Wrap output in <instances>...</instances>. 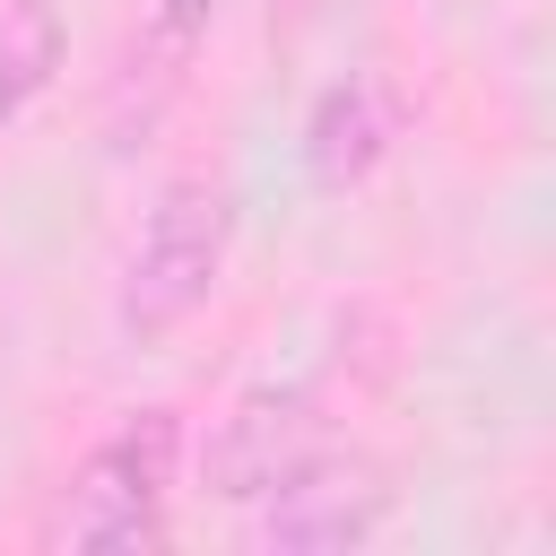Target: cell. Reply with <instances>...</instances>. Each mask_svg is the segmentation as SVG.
I'll return each instance as SVG.
<instances>
[{
	"label": "cell",
	"mask_w": 556,
	"mask_h": 556,
	"mask_svg": "<svg viewBox=\"0 0 556 556\" xmlns=\"http://www.w3.org/2000/svg\"><path fill=\"white\" fill-rule=\"evenodd\" d=\"M182 478V417L174 408H130L113 434L87 443V460L70 469L43 539L52 547H87V556H139L165 539V495Z\"/></svg>",
	"instance_id": "cell-1"
},
{
	"label": "cell",
	"mask_w": 556,
	"mask_h": 556,
	"mask_svg": "<svg viewBox=\"0 0 556 556\" xmlns=\"http://www.w3.org/2000/svg\"><path fill=\"white\" fill-rule=\"evenodd\" d=\"M226 243H235V200L226 182L208 174H174L156 200H148V226L122 261V339L156 348L174 339L208 295H217V269H226Z\"/></svg>",
	"instance_id": "cell-2"
},
{
	"label": "cell",
	"mask_w": 556,
	"mask_h": 556,
	"mask_svg": "<svg viewBox=\"0 0 556 556\" xmlns=\"http://www.w3.org/2000/svg\"><path fill=\"white\" fill-rule=\"evenodd\" d=\"M243 513H252L243 539H252L261 556H348V547H365V539L382 530L391 478H382V460L321 443V452L295 460L269 495H252Z\"/></svg>",
	"instance_id": "cell-3"
},
{
	"label": "cell",
	"mask_w": 556,
	"mask_h": 556,
	"mask_svg": "<svg viewBox=\"0 0 556 556\" xmlns=\"http://www.w3.org/2000/svg\"><path fill=\"white\" fill-rule=\"evenodd\" d=\"M321 452V408L304 400V391H278V382H261V391H243L226 417H217V434H208V452H200V478H208V495H226V504H252V495H269L295 460H313Z\"/></svg>",
	"instance_id": "cell-4"
},
{
	"label": "cell",
	"mask_w": 556,
	"mask_h": 556,
	"mask_svg": "<svg viewBox=\"0 0 556 556\" xmlns=\"http://www.w3.org/2000/svg\"><path fill=\"white\" fill-rule=\"evenodd\" d=\"M391 139H400V96H391L374 70H348V78H330V87L313 96V113H304V174H313L321 191H348V182H365V174L391 156Z\"/></svg>",
	"instance_id": "cell-5"
},
{
	"label": "cell",
	"mask_w": 556,
	"mask_h": 556,
	"mask_svg": "<svg viewBox=\"0 0 556 556\" xmlns=\"http://www.w3.org/2000/svg\"><path fill=\"white\" fill-rule=\"evenodd\" d=\"M208 17H217V0H148L130 52H122V70H113V122H122V130H130V122L148 130V122L182 96V78H191V61H200V43H208Z\"/></svg>",
	"instance_id": "cell-6"
},
{
	"label": "cell",
	"mask_w": 556,
	"mask_h": 556,
	"mask_svg": "<svg viewBox=\"0 0 556 556\" xmlns=\"http://www.w3.org/2000/svg\"><path fill=\"white\" fill-rule=\"evenodd\" d=\"M61 61H70L61 9H52V0H9V9H0V139L26 122L35 96H52Z\"/></svg>",
	"instance_id": "cell-7"
}]
</instances>
